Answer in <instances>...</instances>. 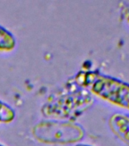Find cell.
Masks as SVG:
<instances>
[{
    "instance_id": "277c9868",
    "label": "cell",
    "mask_w": 129,
    "mask_h": 146,
    "mask_svg": "<svg viewBox=\"0 0 129 146\" xmlns=\"http://www.w3.org/2000/svg\"><path fill=\"white\" fill-rule=\"evenodd\" d=\"M16 43L15 35L0 25V50L11 51L15 48Z\"/></svg>"
},
{
    "instance_id": "7a4b0ae2",
    "label": "cell",
    "mask_w": 129,
    "mask_h": 146,
    "mask_svg": "<svg viewBox=\"0 0 129 146\" xmlns=\"http://www.w3.org/2000/svg\"><path fill=\"white\" fill-rule=\"evenodd\" d=\"M32 133L39 141L46 144H70L84 136L81 125L72 122L42 121L34 125Z\"/></svg>"
},
{
    "instance_id": "5b68a950",
    "label": "cell",
    "mask_w": 129,
    "mask_h": 146,
    "mask_svg": "<svg viewBox=\"0 0 129 146\" xmlns=\"http://www.w3.org/2000/svg\"><path fill=\"white\" fill-rule=\"evenodd\" d=\"M15 110L8 104L0 100V123H9L15 119Z\"/></svg>"
},
{
    "instance_id": "8992f818",
    "label": "cell",
    "mask_w": 129,
    "mask_h": 146,
    "mask_svg": "<svg viewBox=\"0 0 129 146\" xmlns=\"http://www.w3.org/2000/svg\"><path fill=\"white\" fill-rule=\"evenodd\" d=\"M75 146H91V145H84V144H77Z\"/></svg>"
},
{
    "instance_id": "6da1fadb",
    "label": "cell",
    "mask_w": 129,
    "mask_h": 146,
    "mask_svg": "<svg viewBox=\"0 0 129 146\" xmlns=\"http://www.w3.org/2000/svg\"><path fill=\"white\" fill-rule=\"evenodd\" d=\"M76 80L100 98L129 110V84L94 72L80 73Z\"/></svg>"
},
{
    "instance_id": "3957f363",
    "label": "cell",
    "mask_w": 129,
    "mask_h": 146,
    "mask_svg": "<svg viewBox=\"0 0 129 146\" xmlns=\"http://www.w3.org/2000/svg\"><path fill=\"white\" fill-rule=\"evenodd\" d=\"M109 124L112 132L129 145V116L115 113L109 119Z\"/></svg>"
},
{
    "instance_id": "52a82bcc",
    "label": "cell",
    "mask_w": 129,
    "mask_h": 146,
    "mask_svg": "<svg viewBox=\"0 0 129 146\" xmlns=\"http://www.w3.org/2000/svg\"><path fill=\"white\" fill-rule=\"evenodd\" d=\"M0 146H5V145H2V144H0Z\"/></svg>"
}]
</instances>
